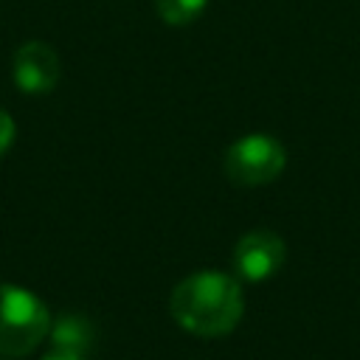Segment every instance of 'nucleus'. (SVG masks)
I'll return each mask as SVG.
<instances>
[{
    "label": "nucleus",
    "mask_w": 360,
    "mask_h": 360,
    "mask_svg": "<svg viewBox=\"0 0 360 360\" xmlns=\"http://www.w3.org/2000/svg\"><path fill=\"white\" fill-rule=\"evenodd\" d=\"M14 135H17L14 118H11L6 110H0V155H6V152H8V146L14 143Z\"/></svg>",
    "instance_id": "nucleus-8"
},
{
    "label": "nucleus",
    "mask_w": 360,
    "mask_h": 360,
    "mask_svg": "<svg viewBox=\"0 0 360 360\" xmlns=\"http://www.w3.org/2000/svg\"><path fill=\"white\" fill-rule=\"evenodd\" d=\"M284 163H287V152L281 141H276L273 135L253 132L228 146L222 169L233 186L253 188L276 180L284 172Z\"/></svg>",
    "instance_id": "nucleus-3"
},
{
    "label": "nucleus",
    "mask_w": 360,
    "mask_h": 360,
    "mask_svg": "<svg viewBox=\"0 0 360 360\" xmlns=\"http://www.w3.org/2000/svg\"><path fill=\"white\" fill-rule=\"evenodd\" d=\"M42 360H84V354L73 352V349H65V346H51Z\"/></svg>",
    "instance_id": "nucleus-9"
},
{
    "label": "nucleus",
    "mask_w": 360,
    "mask_h": 360,
    "mask_svg": "<svg viewBox=\"0 0 360 360\" xmlns=\"http://www.w3.org/2000/svg\"><path fill=\"white\" fill-rule=\"evenodd\" d=\"M172 318L191 335L219 338L233 332L245 312L242 287L233 276L219 270H202L186 276L169 298Z\"/></svg>",
    "instance_id": "nucleus-1"
},
{
    "label": "nucleus",
    "mask_w": 360,
    "mask_h": 360,
    "mask_svg": "<svg viewBox=\"0 0 360 360\" xmlns=\"http://www.w3.org/2000/svg\"><path fill=\"white\" fill-rule=\"evenodd\" d=\"M208 0H155V11L169 25H186L205 11Z\"/></svg>",
    "instance_id": "nucleus-7"
},
{
    "label": "nucleus",
    "mask_w": 360,
    "mask_h": 360,
    "mask_svg": "<svg viewBox=\"0 0 360 360\" xmlns=\"http://www.w3.org/2000/svg\"><path fill=\"white\" fill-rule=\"evenodd\" d=\"M51 340L53 346H65L87 354V349L93 346V326L82 315H62L56 323H51Z\"/></svg>",
    "instance_id": "nucleus-6"
},
{
    "label": "nucleus",
    "mask_w": 360,
    "mask_h": 360,
    "mask_svg": "<svg viewBox=\"0 0 360 360\" xmlns=\"http://www.w3.org/2000/svg\"><path fill=\"white\" fill-rule=\"evenodd\" d=\"M287 259L284 239L273 231H250L233 248V270L239 281L262 284L273 278Z\"/></svg>",
    "instance_id": "nucleus-4"
},
{
    "label": "nucleus",
    "mask_w": 360,
    "mask_h": 360,
    "mask_svg": "<svg viewBox=\"0 0 360 360\" xmlns=\"http://www.w3.org/2000/svg\"><path fill=\"white\" fill-rule=\"evenodd\" d=\"M51 335V312L34 292L0 281V354L22 357Z\"/></svg>",
    "instance_id": "nucleus-2"
},
{
    "label": "nucleus",
    "mask_w": 360,
    "mask_h": 360,
    "mask_svg": "<svg viewBox=\"0 0 360 360\" xmlns=\"http://www.w3.org/2000/svg\"><path fill=\"white\" fill-rule=\"evenodd\" d=\"M59 73H62V65L51 45L34 39V42H25L22 48H17L14 65H11L17 90H22L28 96L51 93L59 82Z\"/></svg>",
    "instance_id": "nucleus-5"
}]
</instances>
